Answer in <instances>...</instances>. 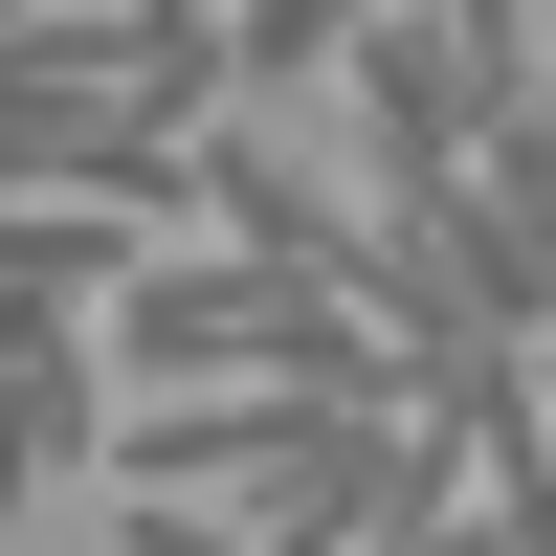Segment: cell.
<instances>
[{
    "instance_id": "cell-1",
    "label": "cell",
    "mask_w": 556,
    "mask_h": 556,
    "mask_svg": "<svg viewBox=\"0 0 556 556\" xmlns=\"http://www.w3.org/2000/svg\"><path fill=\"white\" fill-rule=\"evenodd\" d=\"M89 379H112V401H178V379H290V401H424V356H401L379 312L290 290V267H245V245L201 223V245H156V267H112V290H89Z\"/></svg>"
},
{
    "instance_id": "cell-2",
    "label": "cell",
    "mask_w": 556,
    "mask_h": 556,
    "mask_svg": "<svg viewBox=\"0 0 556 556\" xmlns=\"http://www.w3.org/2000/svg\"><path fill=\"white\" fill-rule=\"evenodd\" d=\"M45 468H112V379H89V290H0V513Z\"/></svg>"
},
{
    "instance_id": "cell-3",
    "label": "cell",
    "mask_w": 556,
    "mask_h": 556,
    "mask_svg": "<svg viewBox=\"0 0 556 556\" xmlns=\"http://www.w3.org/2000/svg\"><path fill=\"white\" fill-rule=\"evenodd\" d=\"M356 556H468V513H445V490H424V513H379Z\"/></svg>"
}]
</instances>
